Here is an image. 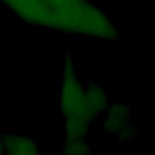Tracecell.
<instances>
[{
  "label": "cell",
  "instance_id": "obj_1",
  "mask_svg": "<svg viewBox=\"0 0 155 155\" xmlns=\"http://www.w3.org/2000/svg\"><path fill=\"white\" fill-rule=\"evenodd\" d=\"M18 19L31 25L108 40H120L115 22L91 0H0Z\"/></svg>",
  "mask_w": 155,
  "mask_h": 155
},
{
  "label": "cell",
  "instance_id": "obj_2",
  "mask_svg": "<svg viewBox=\"0 0 155 155\" xmlns=\"http://www.w3.org/2000/svg\"><path fill=\"white\" fill-rule=\"evenodd\" d=\"M59 99L67 121L69 138L82 137L92 119L87 107L86 85L79 79L75 65L69 56L64 58L63 84Z\"/></svg>",
  "mask_w": 155,
  "mask_h": 155
},
{
  "label": "cell",
  "instance_id": "obj_3",
  "mask_svg": "<svg viewBox=\"0 0 155 155\" xmlns=\"http://www.w3.org/2000/svg\"><path fill=\"white\" fill-rule=\"evenodd\" d=\"M0 155H5V151H4V144L1 142V138H0Z\"/></svg>",
  "mask_w": 155,
  "mask_h": 155
}]
</instances>
